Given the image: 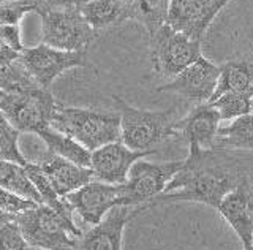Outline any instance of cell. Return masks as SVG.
Listing matches in <instances>:
<instances>
[{
    "label": "cell",
    "instance_id": "14",
    "mask_svg": "<svg viewBox=\"0 0 253 250\" xmlns=\"http://www.w3.org/2000/svg\"><path fill=\"white\" fill-rule=\"evenodd\" d=\"M141 210H144V206H117L111 209L100 223L83 234L79 250H122L125 225Z\"/></svg>",
    "mask_w": 253,
    "mask_h": 250
},
{
    "label": "cell",
    "instance_id": "16",
    "mask_svg": "<svg viewBox=\"0 0 253 250\" xmlns=\"http://www.w3.org/2000/svg\"><path fill=\"white\" fill-rule=\"evenodd\" d=\"M218 128L220 116L211 103H200L185 117L172 124V130L187 139L188 147L195 146L204 151L215 149Z\"/></svg>",
    "mask_w": 253,
    "mask_h": 250
},
{
    "label": "cell",
    "instance_id": "33",
    "mask_svg": "<svg viewBox=\"0 0 253 250\" xmlns=\"http://www.w3.org/2000/svg\"><path fill=\"white\" fill-rule=\"evenodd\" d=\"M116 2L121 5V8L124 10V14H125V21H128V11L131 6L136 3V0H116Z\"/></svg>",
    "mask_w": 253,
    "mask_h": 250
},
{
    "label": "cell",
    "instance_id": "20",
    "mask_svg": "<svg viewBox=\"0 0 253 250\" xmlns=\"http://www.w3.org/2000/svg\"><path fill=\"white\" fill-rule=\"evenodd\" d=\"M38 138L46 144L47 152H51L54 155H59V157L65 159V160L73 162L79 167L90 168L92 152H89L85 147H83L79 143H76L73 138L60 133V131L54 130L52 127L42 131V133L38 135Z\"/></svg>",
    "mask_w": 253,
    "mask_h": 250
},
{
    "label": "cell",
    "instance_id": "39",
    "mask_svg": "<svg viewBox=\"0 0 253 250\" xmlns=\"http://www.w3.org/2000/svg\"><path fill=\"white\" fill-rule=\"evenodd\" d=\"M2 97H3V92H2V90H0V98H2Z\"/></svg>",
    "mask_w": 253,
    "mask_h": 250
},
{
    "label": "cell",
    "instance_id": "38",
    "mask_svg": "<svg viewBox=\"0 0 253 250\" xmlns=\"http://www.w3.org/2000/svg\"><path fill=\"white\" fill-rule=\"evenodd\" d=\"M27 250H43V249H37V247H27Z\"/></svg>",
    "mask_w": 253,
    "mask_h": 250
},
{
    "label": "cell",
    "instance_id": "30",
    "mask_svg": "<svg viewBox=\"0 0 253 250\" xmlns=\"http://www.w3.org/2000/svg\"><path fill=\"white\" fill-rule=\"evenodd\" d=\"M0 40L6 46L16 52L24 51V43L21 37V27L19 26H0Z\"/></svg>",
    "mask_w": 253,
    "mask_h": 250
},
{
    "label": "cell",
    "instance_id": "37",
    "mask_svg": "<svg viewBox=\"0 0 253 250\" xmlns=\"http://www.w3.org/2000/svg\"><path fill=\"white\" fill-rule=\"evenodd\" d=\"M244 250H253V241H252V244H250L249 247H245Z\"/></svg>",
    "mask_w": 253,
    "mask_h": 250
},
{
    "label": "cell",
    "instance_id": "28",
    "mask_svg": "<svg viewBox=\"0 0 253 250\" xmlns=\"http://www.w3.org/2000/svg\"><path fill=\"white\" fill-rule=\"evenodd\" d=\"M27 247L29 244L16 220L8 222L0 228V250H27Z\"/></svg>",
    "mask_w": 253,
    "mask_h": 250
},
{
    "label": "cell",
    "instance_id": "4",
    "mask_svg": "<svg viewBox=\"0 0 253 250\" xmlns=\"http://www.w3.org/2000/svg\"><path fill=\"white\" fill-rule=\"evenodd\" d=\"M16 223L29 247L43 250H79L83 231L68 223L46 205H38L16 215Z\"/></svg>",
    "mask_w": 253,
    "mask_h": 250
},
{
    "label": "cell",
    "instance_id": "27",
    "mask_svg": "<svg viewBox=\"0 0 253 250\" xmlns=\"http://www.w3.org/2000/svg\"><path fill=\"white\" fill-rule=\"evenodd\" d=\"M37 11L38 6L32 0H2L0 2V26H19L27 13Z\"/></svg>",
    "mask_w": 253,
    "mask_h": 250
},
{
    "label": "cell",
    "instance_id": "22",
    "mask_svg": "<svg viewBox=\"0 0 253 250\" xmlns=\"http://www.w3.org/2000/svg\"><path fill=\"white\" fill-rule=\"evenodd\" d=\"M78 8L95 32L125 21L124 10L116 0H90Z\"/></svg>",
    "mask_w": 253,
    "mask_h": 250
},
{
    "label": "cell",
    "instance_id": "15",
    "mask_svg": "<svg viewBox=\"0 0 253 250\" xmlns=\"http://www.w3.org/2000/svg\"><path fill=\"white\" fill-rule=\"evenodd\" d=\"M217 210L237 234L242 249L249 247L253 241V187L250 179L245 177L237 184L220 203Z\"/></svg>",
    "mask_w": 253,
    "mask_h": 250
},
{
    "label": "cell",
    "instance_id": "26",
    "mask_svg": "<svg viewBox=\"0 0 253 250\" xmlns=\"http://www.w3.org/2000/svg\"><path fill=\"white\" fill-rule=\"evenodd\" d=\"M19 131L8 122V119L0 111V160L18 163L21 167H26L29 160L24 157L19 149Z\"/></svg>",
    "mask_w": 253,
    "mask_h": 250
},
{
    "label": "cell",
    "instance_id": "3",
    "mask_svg": "<svg viewBox=\"0 0 253 250\" xmlns=\"http://www.w3.org/2000/svg\"><path fill=\"white\" fill-rule=\"evenodd\" d=\"M116 111L121 116V141L131 151H152L155 144H160L169 136H176L172 130L174 111H149L128 105L119 95H111Z\"/></svg>",
    "mask_w": 253,
    "mask_h": 250
},
{
    "label": "cell",
    "instance_id": "11",
    "mask_svg": "<svg viewBox=\"0 0 253 250\" xmlns=\"http://www.w3.org/2000/svg\"><path fill=\"white\" fill-rule=\"evenodd\" d=\"M229 2L231 0H171L166 24L196 42H203L206 30Z\"/></svg>",
    "mask_w": 253,
    "mask_h": 250
},
{
    "label": "cell",
    "instance_id": "10",
    "mask_svg": "<svg viewBox=\"0 0 253 250\" xmlns=\"http://www.w3.org/2000/svg\"><path fill=\"white\" fill-rule=\"evenodd\" d=\"M73 212L87 225L100 223L111 209L124 205L122 184H106L100 181H90L76 192L65 197Z\"/></svg>",
    "mask_w": 253,
    "mask_h": 250
},
{
    "label": "cell",
    "instance_id": "31",
    "mask_svg": "<svg viewBox=\"0 0 253 250\" xmlns=\"http://www.w3.org/2000/svg\"><path fill=\"white\" fill-rule=\"evenodd\" d=\"M2 2V0H0ZM35 2L38 6V13L43 10H49V8H60V6H71L75 5V0H32Z\"/></svg>",
    "mask_w": 253,
    "mask_h": 250
},
{
    "label": "cell",
    "instance_id": "9",
    "mask_svg": "<svg viewBox=\"0 0 253 250\" xmlns=\"http://www.w3.org/2000/svg\"><path fill=\"white\" fill-rule=\"evenodd\" d=\"M19 62L43 89H49L62 73L71 68L92 67L87 51H60L43 43L35 48H24L19 54Z\"/></svg>",
    "mask_w": 253,
    "mask_h": 250
},
{
    "label": "cell",
    "instance_id": "1",
    "mask_svg": "<svg viewBox=\"0 0 253 250\" xmlns=\"http://www.w3.org/2000/svg\"><path fill=\"white\" fill-rule=\"evenodd\" d=\"M245 177L247 176L217 149L204 151L190 146L188 157L179 173L147 208L165 203L195 201L217 210L223 198Z\"/></svg>",
    "mask_w": 253,
    "mask_h": 250
},
{
    "label": "cell",
    "instance_id": "23",
    "mask_svg": "<svg viewBox=\"0 0 253 250\" xmlns=\"http://www.w3.org/2000/svg\"><path fill=\"white\" fill-rule=\"evenodd\" d=\"M169 2L171 0H136L128 11V19L144 26L150 37L168 22Z\"/></svg>",
    "mask_w": 253,
    "mask_h": 250
},
{
    "label": "cell",
    "instance_id": "5",
    "mask_svg": "<svg viewBox=\"0 0 253 250\" xmlns=\"http://www.w3.org/2000/svg\"><path fill=\"white\" fill-rule=\"evenodd\" d=\"M57 101L49 89H43L37 83L13 92L3 93L0 98V111L19 133H35L51 127Z\"/></svg>",
    "mask_w": 253,
    "mask_h": 250
},
{
    "label": "cell",
    "instance_id": "36",
    "mask_svg": "<svg viewBox=\"0 0 253 250\" xmlns=\"http://www.w3.org/2000/svg\"><path fill=\"white\" fill-rule=\"evenodd\" d=\"M87 2H90V0H75V5H76V6H81V5H84V3H87Z\"/></svg>",
    "mask_w": 253,
    "mask_h": 250
},
{
    "label": "cell",
    "instance_id": "8",
    "mask_svg": "<svg viewBox=\"0 0 253 250\" xmlns=\"http://www.w3.org/2000/svg\"><path fill=\"white\" fill-rule=\"evenodd\" d=\"M184 160H171L165 163H152L138 160L133 163L126 181L122 184L124 205L130 208L144 206L155 197L162 195L171 179L179 173Z\"/></svg>",
    "mask_w": 253,
    "mask_h": 250
},
{
    "label": "cell",
    "instance_id": "13",
    "mask_svg": "<svg viewBox=\"0 0 253 250\" xmlns=\"http://www.w3.org/2000/svg\"><path fill=\"white\" fill-rule=\"evenodd\" d=\"M152 154H157V151H131L122 141L105 144L92 152L90 169L93 173V179L114 185L124 184L128 177L133 163Z\"/></svg>",
    "mask_w": 253,
    "mask_h": 250
},
{
    "label": "cell",
    "instance_id": "12",
    "mask_svg": "<svg viewBox=\"0 0 253 250\" xmlns=\"http://www.w3.org/2000/svg\"><path fill=\"white\" fill-rule=\"evenodd\" d=\"M218 75L220 67L201 56L184 72H180L166 84L160 85L157 92H172L187 100L208 103L215 92Z\"/></svg>",
    "mask_w": 253,
    "mask_h": 250
},
{
    "label": "cell",
    "instance_id": "19",
    "mask_svg": "<svg viewBox=\"0 0 253 250\" xmlns=\"http://www.w3.org/2000/svg\"><path fill=\"white\" fill-rule=\"evenodd\" d=\"M24 169H26L30 182L34 184V187L40 195V198H42V205H46L47 208L55 210V212H57L62 218H65L68 223L76 225L73 209H71V206L68 205V201L65 198L59 197L57 192H55L54 187L51 185L49 179H47L46 174L42 171V168H40L37 163L29 162L27 165L24 167Z\"/></svg>",
    "mask_w": 253,
    "mask_h": 250
},
{
    "label": "cell",
    "instance_id": "34",
    "mask_svg": "<svg viewBox=\"0 0 253 250\" xmlns=\"http://www.w3.org/2000/svg\"><path fill=\"white\" fill-rule=\"evenodd\" d=\"M14 215H10V214H6V212H3V210H0V228L5 225V223H8V222H11V220H14Z\"/></svg>",
    "mask_w": 253,
    "mask_h": 250
},
{
    "label": "cell",
    "instance_id": "17",
    "mask_svg": "<svg viewBox=\"0 0 253 250\" xmlns=\"http://www.w3.org/2000/svg\"><path fill=\"white\" fill-rule=\"evenodd\" d=\"M37 165L42 168L54 190L62 198L93 181V173L90 168L79 167L76 163L51 152H44L37 162Z\"/></svg>",
    "mask_w": 253,
    "mask_h": 250
},
{
    "label": "cell",
    "instance_id": "18",
    "mask_svg": "<svg viewBox=\"0 0 253 250\" xmlns=\"http://www.w3.org/2000/svg\"><path fill=\"white\" fill-rule=\"evenodd\" d=\"M253 87V59H234L220 67L217 87L209 101L229 92H250ZM208 101V103H209Z\"/></svg>",
    "mask_w": 253,
    "mask_h": 250
},
{
    "label": "cell",
    "instance_id": "2",
    "mask_svg": "<svg viewBox=\"0 0 253 250\" xmlns=\"http://www.w3.org/2000/svg\"><path fill=\"white\" fill-rule=\"evenodd\" d=\"M51 127L73 138L89 152L98 147L121 141V116L119 113H100L93 109L70 108L57 105Z\"/></svg>",
    "mask_w": 253,
    "mask_h": 250
},
{
    "label": "cell",
    "instance_id": "7",
    "mask_svg": "<svg viewBox=\"0 0 253 250\" xmlns=\"http://www.w3.org/2000/svg\"><path fill=\"white\" fill-rule=\"evenodd\" d=\"M150 60L154 72L163 78L177 76L200 59L201 42H196L168 24L150 35Z\"/></svg>",
    "mask_w": 253,
    "mask_h": 250
},
{
    "label": "cell",
    "instance_id": "29",
    "mask_svg": "<svg viewBox=\"0 0 253 250\" xmlns=\"http://www.w3.org/2000/svg\"><path fill=\"white\" fill-rule=\"evenodd\" d=\"M35 206H38L37 203L22 198L19 195H14L0 187V210H3V212L16 217Z\"/></svg>",
    "mask_w": 253,
    "mask_h": 250
},
{
    "label": "cell",
    "instance_id": "6",
    "mask_svg": "<svg viewBox=\"0 0 253 250\" xmlns=\"http://www.w3.org/2000/svg\"><path fill=\"white\" fill-rule=\"evenodd\" d=\"M43 30V44L60 51H87L97 37V32L87 24V21L76 5L60 6L40 11Z\"/></svg>",
    "mask_w": 253,
    "mask_h": 250
},
{
    "label": "cell",
    "instance_id": "25",
    "mask_svg": "<svg viewBox=\"0 0 253 250\" xmlns=\"http://www.w3.org/2000/svg\"><path fill=\"white\" fill-rule=\"evenodd\" d=\"M215 108L220 121H234L237 117L250 114V92H229L209 101Z\"/></svg>",
    "mask_w": 253,
    "mask_h": 250
},
{
    "label": "cell",
    "instance_id": "32",
    "mask_svg": "<svg viewBox=\"0 0 253 250\" xmlns=\"http://www.w3.org/2000/svg\"><path fill=\"white\" fill-rule=\"evenodd\" d=\"M19 59V52L13 51L10 46H6L2 40H0V67L2 65H8L11 62Z\"/></svg>",
    "mask_w": 253,
    "mask_h": 250
},
{
    "label": "cell",
    "instance_id": "24",
    "mask_svg": "<svg viewBox=\"0 0 253 250\" xmlns=\"http://www.w3.org/2000/svg\"><path fill=\"white\" fill-rule=\"evenodd\" d=\"M0 187L26 200L34 201L37 205H42V198H40L34 184L30 182L26 169L18 163L0 160Z\"/></svg>",
    "mask_w": 253,
    "mask_h": 250
},
{
    "label": "cell",
    "instance_id": "35",
    "mask_svg": "<svg viewBox=\"0 0 253 250\" xmlns=\"http://www.w3.org/2000/svg\"><path fill=\"white\" fill-rule=\"evenodd\" d=\"M250 114H253V87L250 89Z\"/></svg>",
    "mask_w": 253,
    "mask_h": 250
},
{
    "label": "cell",
    "instance_id": "21",
    "mask_svg": "<svg viewBox=\"0 0 253 250\" xmlns=\"http://www.w3.org/2000/svg\"><path fill=\"white\" fill-rule=\"evenodd\" d=\"M215 149H242L253 151V114H245L218 128Z\"/></svg>",
    "mask_w": 253,
    "mask_h": 250
}]
</instances>
